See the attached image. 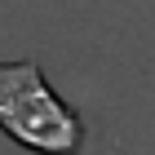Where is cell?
<instances>
[{
	"label": "cell",
	"mask_w": 155,
	"mask_h": 155,
	"mask_svg": "<svg viewBox=\"0 0 155 155\" xmlns=\"http://www.w3.org/2000/svg\"><path fill=\"white\" fill-rule=\"evenodd\" d=\"M0 133L31 155H80L89 142V124L36 58L0 62Z\"/></svg>",
	"instance_id": "1"
}]
</instances>
